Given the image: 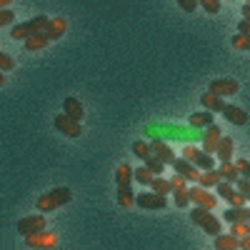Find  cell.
Wrapping results in <instances>:
<instances>
[{"label": "cell", "instance_id": "ab89813d", "mask_svg": "<svg viewBox=\"0 0 250 250\" xmlns=\"http://www.w3.org/2000/svg\"><path fill=\"white\" fill-rule=\"evenodd\" d=\"M10 23H13V10L3 8L0 10V25H10Z\"/></svg>", "mask_w": 250, "mask_h": 250}, {"label": "cell", "instance_id": "5bb4252c", "mask_svg": "<svg viewBox=\"0 0 250 250\" xmlns=\"http://www.w3.org/2000/svg\"><path fill=\"white\" fill-rule=\"evenodd\" d=\"M23 43H25V50L35 53V50H43V48L50 43V38L45 35V30H40V33H33L30 38H25Z\"/></svg>", "mask_w": 250, "mask_h": 250}, {"label": "cell", "instance_id": "f6af8a7d", "mask_svg": "<svg viewBox=\"0 0 250 250\" xmlns=\"http://www.w3.org/2000/svg\"><path fill=\"white\" fill-rule=\"evenodd\" d=\"M248 233H250V220H248Z\"/></svg>", "mask_w": 250, "mask_h": 250}, {"label": "cell", "instance_id": "f1b7e54d", "mask_svg": "<svg viewBox=\"0 0 250 250\" xmlns=\"http://www.w3.org/2000/svg\"><path fill=\"white\" fill-rule=\"evenodd\" d=\"M195 165L200 170H210V168H215V160H213V153H205V150H200V155L195 158Z\"/></svg>", "mask_w": 250, "mask_h": 250}, {"label": "cell", "instance_id": "d4e9b609", "mask_svg": "<svg viewBox=\"0 0 250 250\" xmlns=\"http://www.w3.org/2000/svg\"><path fill=\"white\" fill-rule=\"evenodd\" d=\"M173 195H175V205L178 208H188V205L193 203L190 200V188H175Z\"/></svg>", "mask_w": 250, "mask_h": 250}, {"label": "cell", "instance_id": "83f0119b", "mask_svg": "<svg viewBox=\"0 0 250 250\" xmlns=\"http://www.w3.org/2000/svg\"><path fill=\"white\" fill-rule=\"evenodd\" d=\"M133 153H135L140 160H148V158L153 155V148H150L148 143H143V140H135V143H133Z\"/></svg>", "mask_w": 250, "mask_h": 250}, {"label": "cell", "instance_id": "9c48e42d", "mask_svg": "<svg viewBox=\"0 0 250 250\" xmlns=\"http://www.w3.org/2000/svg\"><path fill=\"white\" fill-rule=\"evenodd\" d=\"M18 230H20V235H30V233H38V230H45V218H43V213L20 218V220H18Z\"/></svg>", "mask_w": 250, "mask_h": 250}, {"label": "cell", "instance_id": "7a4b0ae2", "mask_svg": "<svg viewBox=\"0 0 250 250\" xmlns=\"http://www.w3.org/2000/svg\"><path fill=\"white\" fill-rule=\"evenodd\" d=\"M48 23H50V18H45V15H35L33 20H28V23H18V25L10 30V38H13V40H25V38H30L33 33L45 30Z\"/></svg>", "mask_w": 250, "mask_h": 250}, {"label": "cell", "instance_id": "603a6c76", "mask_svg": "<svg viewBox=\"0 0 250 250\" xmlns=\"http://www.w3.org/2000/svg\"><path fill=\"white\" fill-rule=\"evenodd\" d=\"M220 180H223V178H220V170H215V168L203 170V175H200V185H203V188H218Z\"/></svg>", "mask_w": 250, "mask_h": 250}, {"label": "cell", "instance_id": "ba28073f", "mask_svg": "<svg viewBox=\"0 0 250 250\" xmlns=\"http://www.w3.org/2000/svg\"><path fill=\"white\" fill-rule=\"evenodd\" d=\"M173 168H175V173H180V175H185L190 183H200V170H198V165L193 163V160H188V158H175L173 160Z\"/></svg>", "mask_w": 250, "mask_h": 250}, {"label": "cell", "instance_id": "60d3db41", "mask_svg": "<svg viewBox=\"0 0 250 250\" xmlns=\"http://www.w3.org/2000/svg\"><path fill=\"white\" fill-rule=\"evenodd\" d=\"M0 68H3V70H13V60H10L8 53H0Z\"/></svg>", "mask_w": 250, "mask_h": 250}, {"label": "cell", "instance_id": "9a60e30c", "mask_svg": "<svg viewBox=\"0 0 250 250\" xmlns=\"http://www.w3.org/2000/svg\"><path fill=\"white\" fill-rule=\"evenodd\" d=\"M62 113H68L70 118L75 120H83V115H85V110H83V103L78 98H65L62 100Z\"/></svg>", "mask_w": 250, "mask_h": 250}, {"label": "cell", "instance_id": "bcb514c9", "mask_svg": "<svg viewBox=\"0 0 250 250\" xmlns=\"http://www.w3.org/2000/svg\"><path fill=\"white\" fill-rule=\"evenodd\" d=\"M248 3H250V0H248Z\"/></svg>", "mask_w": 250, "mask_h": 250}, {"label": "cell", "instance_id": "d6986e66", "mask_svg": "<svg viewBox=\"0 0 250 250\" xmlns=\"http://www.w3.org/2000/svg\"><path fill=\"white\" fill-rule=\"evenodd\" d=\"M133 180H135V170L130 168V165L120 163L118 170H115V183H118V188H120V185H130Z\"/></svg>", "mask_w": 250, "mask_h": 250}, {"label": "cell", "instance_id": "ee69618b", "mask_svg": "<svg viewBox=\"0 0 250 250\" xmlns=\"http://www.w3.org/2000/svg\"><path fill=\"white\" fill-rule=\"evenodd\" d=\"M10 3H13V0H0V8H8Z\"/></svg>", "mask_w": 250, "mask_h": 250}, {"label": "cell", "instance_id": "5b68a950", "mask_svg": "<svg viewBox=\"0 0 250 250\" xmlns=\"http://www.w3.org/2000/svg\"><path fill=\"white\" fill-rule=\"evenodd\" d=\"M135 205H140L143 210H165L168 200L160 193H140V195H135Z\"/></svg>", "mask_w": 250, "mask_h": 250}, {"label": "cell", "instance_id": "44dd1931", "mask_svg": "<svg viewBox=\"0 0 250 250\" xmlns=\"http://www.w3.org/2000/svg\"><path fill=\"white\" fill-rule=\"evenodd\" d=\"M118 203H120L123 210H130V208L135 205V195L130 190V185H120L118 188Z\"/></svg>", "mask_w": 250, "mask_h": 250}, {"label": "cell", "instance_id": "d6a6232c", "mask_svg": "<svg viewBox=\"0 0 250 250\" xmlns=\"http://www.w3.org/2000/svg\"><path fill=\"white\" fill-rule=\"evenodd\" d=\"M198 3H200V8L205 13H210V15L220 13V0H198Z\"/></svg>", "mask_w": 250, "mask_h": 250}, {"label": "cell", "instance_id": "4316f807", "mask_svg": "<svg viewBox=\"0 0 250 250\" xmlns=\"http://www.w3.org/2000/svg\"><path fill=\"white\" fill-rule=\"evenodd\" d=\"M150 188H153L155 193H160V195H168V193H173V190H175L170 180H163V178H158V175H155V180H153V185H150Z\"/></svg>", "mask_w": 250, "mask_h": 250}, {"label": "cell", "instance_id": "ffe728a7", "mask_svg": "<svg viewBox=\"0 0 250 250\" xmlns=\"http://www.w3.org/2000/svg\"><path fill=\"white\" fill-rule=\"evenodd\" d=\"M218 170H220V178H223V180L238 183V178H240V170H238V165H235V163H230V160H223Z\"/></svg>", "mask_w": 250, "mask_h": 250}, {"label": "cell", "instance_id": "2e32d148", "mask_svg": "<svg viewBox=\"0 0 250 250\" xmlns=\"http://www.w3.org/2000/svg\"><path fill=\"white\" fill-rule=\"evenodd\" d=\"M65 30H68V20H65V18H53L50 23H48V28H45V35H48L50 40H58Z\"/></svg>", "mask_w": 250, "mask_h": 250}, {"label": "cell", "instance_id": "4dcf8cb0", "mask_svg": "<svg viewBox=\"0 0 250 250\" xmlns=\"http://www.w3.org/2000/svg\"><path fill=\"white\" fill-rule=\"evenodd\" d=\"M233 48L235 50H250V33H238L233 38Z\"/></svg>", "mask_w": 250, "mask_h": 250}, {"label": "cell", "instance_id": "4fadbf2b", "mask_svg": "<svg viewBox=\"0 0 250 250\" xmlns=\"http://www.w3.org/2000/svg\"><path fill=\"white\" fill-rule=\"evenodd\" d=\"M150 148H153V155H158L165 165H173V160H175V153H173V148L165 140H153L150 143Z\"/></svg>", "mask_w": 250, "mask_h": 250}, {"label": "cell", "instance_id": "836d02e7", "mask_svg": "<svg viewBox=\"0 0 250 250\" xmlns=\"http://www.w3.org/2000/svg\"><path fill=\"white\" fill-rule=\"evenodd\" d=\"M235 185H238V190H240V193H243V195L250 200V178H243V175H240Z\"/></svg>", "mask_w": 250, "mask_h": 250}, {"label": "cell", "instance_id": "6da1fadb", "mask_svg": "<svg viewBox=\"0 0 250 250\" xmlns=\"http://www.w3.org/2000/svg\"><path fill=\"white\" fill-rule=\"evenodd\" d=\"M70 190L68 188H55V190H48L45 195H40L38 198V203H35V208L40 213H48V210H58L60 205H65V203H70Z\"/></svg>", "mask_w": 250, "mask_h": 250}, {"label": "cell", "instance_id": "8fae6325", "mask_svg": "<svg viewBox=\"0 0 250 250\" xmlns=\"http://www.w3.org/2000/svg\"><path fill=\"white\" fill-rule=\"evenodd\" d=\"M220 128L213 123V125H208V130L203 135V150L205 153H218V145H220Z\"/></svg>", "mask_w": 250, "mask_h": 250}, {"label": "cell", "instance_id": "f35d334b", "mask_svg": "<svg viewBox=\"0 0 250 250\" xmlns=\"http://www.w3.org/2000/svg\"><path fill=\"white\" fill-rule=\"evenodd\" d=\"M228 203H230V205H245V203H250V200H248V198H245V195H243V193L238 190V188H235V193H233V198L228 200Z\"/></svg>", "mask_w": 250, "mask_h": 250}, {"label": "cell", "instance_id": "7c38bea8", "mask_svg": "<svg viewBox=\"0 0 250 250\" xmlns=\"http://www.w3.org/2000/svg\"><path fill=\"white\" fill-rule=\"evenodd\" d=\"M200 103H203V108L213 110V113H223V110H225L223 95H218V93H213V90H205V93L200 95Z\"/></svg>", "mask_w": 250, "mask_h": 250}, {"label": "cell", "instance_id": "30bf717a", "mask_svg": "<svg viewBox=\"0 0 250 250\" xmlns=\"http://www.w3.org/2000/svg\"><path fill=\"white\" fill-rule=\"evenodd\" d=\"M208 90H213V93L228 98V95H235L240 90V85H238V80H233V78H218V80L210 83V88H208Z\"/></svg>", "mask_w": 250, "mask_h": 250}, {"label": "cell", "instance_id": "8d00e7d4", "mask_svg": "<svg viewBox=\"0 0 250 250\" xmlns=\"http://www.w3.org/2000/svg\"><path fill=\"white\" fill-rule=\"evenodd\" d=\"M198 155H200V150L195 148V145H185V148H183V158H188V160H193V163H195Z\"/></svg>", "mask_w": 250, "mask_h": 250}, {"label": "cell", "instance_id": "f546056e", "mask_svg": "<svg viewBox=\"0 0 250 250\" xmlns=\"http://www.w3.org/2000/svg\"><path fill=\"white\" fill-rule=\"evenodd\" d=\"M233 185H235V183H230V180H220V183H218V193H220L223 200H230V198H233V193H235Z\"/></svg>", "mask_w": 250, "mask_h": 250}, {"label": "cell", "instance_id": "ac0fdd59", "mask_svg": "<svg viewBox=\"0 0 250 250\" xmlns=\"http://www.w3.org/2000/svg\"><path fill=\"white\" fill-rule=\"evenodd\" d=\"M223 115H225V120H230L233 125H245L248 123V113L243 108H238V105H225Z\"/></svg>", "mask_w": 250, "mask_h": 250}, {"label": "cell", "instance_id": "7402d4cb", "mask_svg": "<svg viewBox=\"0 0 250 250\" xmlns=\"http://www.w3.org/2000/svg\"><path fill=\"white\" fill-rule=\"evenodd\" d=\"M190 125L193 128H208V125H213V110H200V113H193L190 115Z\"/></svg>", "mask_w": 250, "mask_h": 250}, {"label": "cell", "instance_id": "e0dca14e", "mask_svg": "<svg viewBox=\"0 0 250 250\" xmlns=\"http://www.w3.org/2000/svg\"><path fill=\"white\" fill-rule=\"evenodd\" d=\"M215 248L218 250H238L240 248V238L238 235H233V233H220V235H215Z\"/></svg>", "mask_w": 250, "mask_h": 250}, {"label": "cell", "instance_id": "1f68e13d", "mask_svg": "<svg viewBox=\"0 0 250 250\" xmlns=\"http://www.w3.org/2000/svg\"><path fill=\"white\" fill-rule=\"evenodd\" d=\"M143 163L148 165V168H150V170H153L155 175H160V173H163V168H165V163H163V160H160L158 155H150L148 160H143Z\"/></svg>", "mask_w": 250, "mask_h": 250}, {"label": "cell", "instance_id": "d590c367", "mask_svg": "<svg viewBox=\"0 0 250 250\" xmlns=\"http://www.w3.org/2000/svg\"><path fill=\"white\" fill-rule=\"evenodd\" d=\"M178 5H180V10H185V13H193V10H198V0H178Z\"/></svg>", "mask_w": 250, "mask_h": 250}, {"label": "cell", "instance_id": "7bdbcfd3", "mask_svg": "<svg viewBox=\"0 0 250 250\" xmlns=\"http://www.w3.org/2000/svg\"><path fill=\"white\" fill-rule=\"evenodd\" d=\"M240 13H243V18H250V3H248V0H245V5L240 8Z\"/></svg>", "mask_w": 250, "mask_h": 250}, {"label": "cell", "instance_id": "74e56055", "mask_svg": "<svg viewBox=\"0 0 250 250\" xmlns=\"http://www.w3.org/2000/svg\"><path fill=\"white\" fill-rule=\"evenodd\" d=\"M235 165H238V170H240V175L243 178H250V160H235Z\"/></svg>", "mask_w": 250, "mask_h": 250}, {"label": "cell", "instance_id": "484cf974", "mask_svg": "<svg viewBox=\"0 0 250 250\" xmlns=\"http://www.w3.org/2000/svg\"><path fill=\"white\" fill-rule=\"evenodd\" d=\"M135 180H138L140 185H153L155 173L148 168V165H143V168H138V170H135Z\"/></svg>", "mask_w": 250, "mask_h": 250}, {"label": "cell", "instance_id": "cb8c5ba5", "mask_svg": "<svg viewBox=\"0 0 250 250\" xmlns=\"http://www.w3.org/2000/svg\"><path fill=\"white\" fill-rule=\"evenodd\" d=\"M218 158H220V163L233 158V140H230V138H225V135L220 138V145H218Z\"/></svg>", "mask_w": 250, "mask_h": 250}, {"label": "cell", "instance_id": "277c9868", "mask_svg": "<svg viewBox=\"0 0 250 250\" xmlns=\"http://www.w3.org/2000/svg\"><path fill=\"white\" fill-rule=\"evenodd\" d=\"M55 128L62 133V135H68V138H80L83 135V128H80V120L70 118L68 113H60L55 118Z\"/></svg>", "mask_w": 250, "mask_h": 250}, {"label": "cell", "instance_id": "b9f144b4", "mask_svg": "<svg viewBox=\"0 0 250 250\" xmlns=\"http://www.w3.org/2000/svg\"><path fill=\"white\" fill-rule=\"evenodd\" d=\"M240 248H243V250H250V233L240 238Z\"/></svg>", "mask_w": 250, "mask_h": 250}, {"label": "cell", "instance_id": "8992f818", "mask_svg": "<svg viewBox=\"0 0 250 250\" xmlns=\"http://www.w3.org/2000/svg\"><path fill=\"white\" fill-rule=\"evenodd\" d=\"M25 245H28V248H40V250H53V248L58 245V238H55L53 233L38 230V233L25 235Z\"/></svg>", "mask_w": 250, "mask_h": 250}, {"label": "cell", "instance_id": "e575fe53", "mask_svg": "<svg viewBox=\"0 0 250 250\" xmlns=\"http://www.w3.org/2000/svg\"><path fill=\"white\" fill-rule=\"evenodd\" d=\"M230 233L238 235V238L248 235V223H230Z\"/></svg>", "mask_w": 250, "mask_h": 250}, {"label": "cell", "instance_id": "3957f363", "mask_svg": "<svg viewBox=\"0 0 250 250\" xmlns=\"http://www.w3.org/2000/svg\"><path fill=\"white\" fill-rule=\"evenodd\" d=\"M190 218H193V223H198L203 230L208 233V235H220V220L208 210V208H200V205H195V210L190 213Z\"/></svg>", "mask_w": 250, "mask_h": 250}, {"label": "cell", "instance_id": "52a82bcc", "mask_svg": "<svg viewBox=\"0 0 250 250\" xmlns=\"http://www.w3.org/2000/svg\"><path fill=\"white\" fill-rule=\"evenodd\" d=\"M190 200L200 208H208V210H215V205H218V198L210 193V190H205V188L198 183L195 188H190Z\"/></svg>", "mask_w": 250, "mask_h": 250}]
</instances>
